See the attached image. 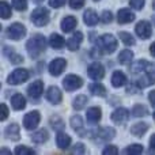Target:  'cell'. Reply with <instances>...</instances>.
<instances>
[{"label": "cell", "mask_w": 155, "mask_h": 155, "mask_svg": "<svg viewBox=\"0 0 155 155\" xmlns=\"http://www.w3.org/2000/svg\"><path fill=\"white\" fill-rule=\"evenodd\" d=\"M34 153H35L34 150H31V148H27L26 146H19V147L15 148V154L16 155H23V154L30 155V154H34Z\"/></svg>", "instance_id": "obj_37"}, {"label": "cell", "mask_w": 155, "mask_h": 155, "mask_svg": "<svg viewBox=\"0 0 155 155\" xmlns=\"http://www.w3.org/2000/svg\"><path fill=\"white\" fill-rule=\"evenodd\" d=\"M11 61H12L14 64H18V63L23 61V57H22L21 54H14V56H11Z\"/></svg>", "instance_id": "obj_46"}, {"label": "cell", "mask_w": 155, "mask_h": 155, "mask_svg": "<svg viewBox=\"0 0 155 155\" xmlns=\"http://www.w3.org/2000/svg\"><path fill=\"white\" fill-rule=\"evenodd\" d=\"M49 45H51L53 49L63 48V46H64V38H63L60 34L53 33V34L51 35V38H49Z\"/></svg>", "instance_id": "obj_24"}, {"label": "cell", "mask_w": 155, "mask_h": 155, "mask_svg": "<svg viewBox=\"0 0 155 155\" xmlns=\"http://www.w3.org/2000/svg\"><path fill=\"white\" fill-rule=\"evenodd\" d=\"M5 135L10 137L11 140H18L19 139V127L16 124H11L5 128Z\"/></svg>", "instance_id": "obj_28"}, {"label": "cell", "mask_w": 155, "mask_h": 155, "mask_svg": "<svg viewBox=\"0 0 155 155\" xmlns=\"http://www.w3.org/2000/svg\"><path fill=\"white\" fill-rule=\"evenodd\" d=\"M150 53H151V54H153V56L155 57V42H154L153 45L150 46Z\"/></svg>", "instance_id": "obj_49"}, {"label": "cell", "mask_w": 155, "mask_h": 155, "mask_svg": "<svg viewBox=\"0 0 155 155\" xmlns=\"http://www.w3.org/2000/svg\"><path fill=\"white\" fill-rule=\"evenodd\" d=\"M40 120H41L40 112H37V110H33V112L27 113V114L25 116V118H23V125H25V128H26V129L31 131V129L37 128V125L40 124Z\"/></svg>", "instance_id": "obj_6"}, {"label": "cell", "mask_w": 155, "mask_h": 155, "mask_svg": "<svg viewBox=\"0 0 155 155\" xmlns=\"http://www.w3.org/2000/svg\"><path fill=\"white\" fill-rule=\"evenodd\" d=\"M49 137V134L46 129H40L34 135H31V140L34 143H45Z\"/></svg>", "instance_id": "obj_27"}, {"label": "cell", "mask_w": 155, "mask_h": 155, "mask_svg": "<svg viewBox=\"0 0 155 155\" xmlns=\"http://www.w3.org/2000/svg\"><path fill=\"white\" fill-rule=\"evenodd\" d=\"M117 21L118 23H129V22H134L135 21V14L132 12L129 8H121L120 11L117 12Z\"/></svg>", "instance_id": "obj_14"}, {"label": "cell", "mask_w": 155, "mask_h": 155, "mask_svg": "<svg viewBox=\"0 0 155 155\" xmlns=\"http://www.w3.org/2000/svg\"><path fill=\"white\" fill-rule=\"evenodd\" d=\"M87 74L93 80H101L102 78L105 76V68H104V65H102L101 63L94 61L93 64L88 65Z\"/></svg>", "instance_id": "obj_8"}, {"label": "cell", "mask_w": 155, "mask_h": 155, "mask_svg": "<svg viewBox=\"0 0 155 155\" xmlns=\"http://www.w3.org/2000/svg\"><path fill=\"white\" fill-rule=\"evenodd\" d=\"M101 117H102V112L99 107L94 106V107H90V109L87 110V121L88 123L95 124L101 120Z\"/></svg>", "instance_id": "obj_18"}, {"label": "cell", "mask_w": 155, "mask_h": 155, "mask_svg": "<svg viewBox=\"0 0 155 155\" xmlns=\"http://www.w3.org/2000/svg\"><path fill=\"white\" fill-rule=\"evenodd\" d=\"M7 35L11 40H21L26 35V27L22 23H12L7 29Z\"/></svg>", "instance_id": "obj_7"}, {"label": "cell", "mask_w": 155, "mask_h": 155, "mask_svg": "<svg viewBox=\"0 0 155 155\" xmlns=\"http://www.w3.org/2000/svg\"><path fill=\"white\" fill-rule=\"evenodd\" d=\"M76 23H78V21L75 16H71V15L65 16L61 21V30L64 33H71L76 27Z\"/></svg>", "instance_id": "obj_15"}, {"label": "cell", "mask_w": 155, "mask_h": 155, "mask_svg": "<svg viewBox=\"0 0 155 155\" xmlns=\"http://www.w3.org/2000/svg\"><path fill=\"white\" fill-rule=\"evenodd\" d=\"M84 2L86 0H70V5L74 10H79V8H82V5L84 4Z\"/></svg>", "instance_id": "obj_42"}, {"label": "cell", "mask_w": 155, "mask_h": 155, "mask_svg": "<svg viewBox=\"0 0 155 155\" xmlns=\"http://www.w3.org/2000/svg\"><path fill=\"white\" fill-rule=\"evenodd\" d=\"M45 46H46L45 38H44V35H41V34L34 35V37L30 38V40L27 41V44H26L27 52H29V54L31 57H34V59L42 53L44 49H45Z\"/></svg>", "instance_id": "obj_1"}, {"label": "cell", "mask_w": 155, "mask_h": 155, "mask_svg": "<svg viewBox=\"0 0 155 155\" xmlns=\"http://www.w3.org/2000/svg\"><path fill=\"white\" fill-rule=\"evenodd\" d=\"M153 117H154V120H155V112H154V114H153Z\"/></svg>", "instance_id": "obj_53"}, {"label": "cell", "mask_w": 155, "mask_h": 155, "mask_svg": "<svg viewBox=\"0 0 155 155\" xmlns=\"http://www.w3.org/2000/svg\"><path fill=\"white\" fill-rule=\"evenodd\" d=\"M12 5L15 10L25 11L27 8V0H12Z\"/></svg>", "instance_id": "obj_36"}, {"label": "cell", "mask_w": 155, "mask_h": 155, "mask_svg": "<svg viewBox=\"0 0 155 155\" xmlns=\"http://www.w3.org/2000/svg\"><path fill=\"white\" fill-rule=\"evenodd\" d=\"M83 41V34L80 31H76L75 34L72 35V37L68 40L67 42V48L70 49V51H78L80 46V44H82Z\"/></svg>", "instance_id": "obj_16"}, {"label": "cell", "mask_w": 155, "mask_h": 155, "mask_svg": "<svg viewBox=\"0 0 155 155\" xmlns=\"http://www.w3.org/2000/svg\"><path fill=\"white\" fill-rule=\"evenodd\" d=\"M132 59H134V53H132L129 49H124V51L120 52V54H118V61H120L121 64H129V63L132 61Z\"/></svg>", "instance_id": "obj_29"}, {"label": "cell", "mask_w": 155, "mask_h": 155, "mask_svg": "<svg viewBox=\"0 0 155 155\" xmlns=\"http://www.w3.org/2000/svg\"><path fill=\"white\" fill-rule=\"evenodd\" d=\"M94 2H98V0H94Z\"/></svg>", "instance_id": "obj_54"}, {"label": "cell", "mask_w": 155, "mask_h": 155, "mask_svg": "<svg viewBox=\"0 0 155 155\" xmlns=\"http://www.w3.org/2000/svg\"><path fill=\"white\" fill-rule=\"evenodd\" d=\"M132 114H134L135 117H143V116L148 114V110L144 105H135L134 110H132Z\"/></svg>", "instance_id": "obj_34"}, {"label": "cell", "mask_w": 155, "mask_h": 155, "mask_svg": "<svg viewBox=\"0 0 155 155\" xmlns=\"http://www.w3.org/2000/svg\"><path fill=\"white\" fill-rule=\"evenodd\" d=\"M31 21L35 26H45L49 22V10L45 7H37L31 12Z\"/></svg>", "instance_id": "obj_3"}, {"label": "cell", "mask_w": 155, "mask_h": 155, "mask_svg": "<svg viewBox=\"0 0 155 155\" xmlns=\"http://www.w3.org/2000/svg\"><path fill=\"white\" fill-rule=\"evenodd\" d=\"M147 131H148V125L146 123H136L131 127V134L137 137L143 136Z\"/></svg>", "instance_id": "obj_21"}, {"label": "cell", "mask_w": 155, "mask_h": 155, "mask_svg": "<svg viewBox=\"0 0 155 155\" xmlns=\"http://www.w3.org/2000/svg\"><path fill=\"white\" fill-rule=\"evenodd\" d=\"M118 38H120V40L123 41L127 46L135 45V38L132 37L129 33H127V31H120V33H118Z\"/></svg>", "instance_id": "obj_30"}, {"label": "cell", "mask_w": 155, "mask_h": 155, "mask_svg": "<svg viewBox=\"0 0 155 155\" xmlns=\"http://www.w3.org/2000/svg\"><path fill=\"white\" fill-rule=\"evenodd\" d=\"M143 153V146L142 144H131L124 150V154H142Z\"/></svg>", "instance_id": "obj_35"}, {"label": "cell", "mask_w": 155, "mask_h": 155, "mask_svg": "<svg viewBox=\"0 0 155 155\" xmlns=\"http://www.w3.org/2000/svg\"><path fill=\"white\" fill-rule=\"evenodd\" d=\"M102 153H104L105 155H106V154H118V148L116 147V146H107V147L105 148Z\"/></svg>", "instance_id": "obj_44"}, {"label": "cell", "mask_w": 155, "mask_h": 155, "mask_svg": "<svg viewBox=\"0 0 155 155\" xmlns=\"http://www.w3.org/2000/svg\"><path fill=\"white\" fill-rule=\"evenodd\" d=\"M86 104H87V97L86 95H78L76 98L74 99L72 106H74V109H76V110H82L83 107L86 106Z\"/></svg>", "instance_id": "obj_31"}, {"label": "cell", "mask_w": 155, "mask_h": 155, "mask_svg": "<svg viewBox=\"0 0 155 155\" xmlns=\"http://www.w3.org/2000/svg\"><path fill=\"white\" fill-rule=\"evenodd\" d=\"M97 45H98V48L101 49L104 53L112 54L113 52L117 49V40H116L112 34H104L98 38Z\"/></svg>", "instance_id": "obj_2"}, {"label": "cell", "mask_w": 155, "mask_h": 155, "mask_svg": "<svg viewBox=\"0 0 155 155\" xmlns=\"http://www.w3.org/2000/svg\"><path fill=\"white\" fill-rule=\"evenodd\" d=\"M154 83H155V75H151V72H147V75L140 76L139 79L136 80V84L142 88L147 87V86H150V84H154Z\"/></svg>", "instance_id": "obj_23"}, {"label": "cell", "mask_w": 155, "mask_h": 155, "mask_svg": "<svg viewBox=\"0 0 155 155\" xmlns=\"http://www.w3.org/2000/svg\"><path fill=\"white\" fill-rule=\"evenodd\" d=\"M129 4L135 10H142L144 5V0H129Z\"/></svg>", "instance_id": "obj_40"}, {"label": "cell", "mask_w": 155, "mask_h": 155, "mask_svg": "<svg viewBox=\"0 0 155 155\" xmlns=\"http://www.w3.org/2000/svg\"><path fill=\"white\" fill-rule=\"evenodd\" d=\"M27 91H29L30 98H33V99H38L41 95H42V91H44V83L41 82V80H35V82H33L29 86Z\"/></svg>", "instance_id": "obj_12"}, {"label": "cell", "mask_w": 155, "mask_h": 155, "mask_svg": "<svg viewBox=\"0 0 155 155\" xmlns=\"http://www.w3.org/2000/svg\"><path fill=\"white\" fill-rule=\"evenodd\" d=\"M0 14H2V18L3 19L11 18L12 11H11V7H10V4H8L7 2H2V4H0Z\"/></svg>", "instance_id": "obj_32"}, {"label": "cell", "mask_w": 155, "mask_h": 155, "mask_svg": "<svg viewBox=\"0 0 155 155\" xmlns=\"http://www.w3.org/2000/svg\"><path fill=\"white\" fill-rule=\"evenodd\" d=\"M65 4V0H49V5L53 8H60Z\"/></svg>", "instance_id": "obj_43"}, {"label": "cell", "mask_w": 155, "mask_h": 155, "mask_svg": "<svg viewBox=\"0 0 155 155\" xmlns=\"http://www.w3.org/2000/svg\"><path fill=\"white\" fill-rule=\"evenodd\" d=\"M135 31H136V34L139 35L142 40H147V38L151 37L153 30H151V25L148 23L147 21H140L139 23L136 25V27H135Z\"/></svg>", "instance_id": "obj_10"}, {"label": "cell", "mask_w": 155, "mask_h": 155, "mask_svg": "<svg viewBox=\"0 0 155 155\" xmlns=\"http://www.w3.org/2000/svg\"><path fill=\"white\" fill-rule=\"evenodd\" d=\"M65 67H67V61L64 59H61V57H57V59L52 60L49 63V72L53 76H59L64 71Z\"/></svg>", "instance_id": "obj_9"}, {"label": "cell", "mask_w": 155, "mask_h": 155, "mask_svg": "<svg viewBox=\"0 0 155 155\" xmlns=\"http://www.w3.org/2000/svg\"><path fill=\"white\" fill-rule=\"evenodd\" d=\"M11 105L15 110H23L26 107V99L22 94H14L11 98Z\"/></svg>", "instance_id": "obj_17"}, {"label": "cell", "mask_w": 155, "mask_h": 155, "mask_svg": "<svg viewBox=\"0 0 155 155\" xmlns=\"http://www.w3.org/2000/svg\"><path fill=\"white\" fill-rule=\"evenodd\" d=\"M129 118V112L124 107H118L112 113V120L116 124H125Z\"/></svg>", "instance_id": "obj_11"}, {"label": "cell", "mask_w": 155, "mask_h": 155, "mask_svg": "<svg viewBox=\"0 0 155 155\" xmlns=\"http://www.w3.org/2000/svg\"><path fill=\"white\" fill-rule=\"evenodd\" d=\"M51 124H52V127H53L56 131H60V129L64 128V123H63L59 117H52L51 118Z\"/></svg>", "instance_id": "obj_38"}, {"label": "cell", "mask_w": 155, "mask_h": 155, "mask_svg": "<svg viewBox=\"0 0 155 155\" xmlns=\"http://www.w3.org/2000/svg\"><path fill=\"white\" fill-rule=\"evenodd\" d=\"M0 153H2V154H11L10 151H8V150H5V148H2V151H0Z\"/></svg>", "instance_id": "obj_50"}, {"label": "cell", "mask_w": 155, "mask_h": 155, "mask_svg": "<svg viewBox=\"0 0 155 155\" xmlns=\"http://www.w3.org/2000/svg\"><path fill=\"white\" fill-rule=\"evenodd\" d=\"M88 90L91 94L98 97H106V88L101 84V83H93V84L88 86Z\"/></svg>", "instance_id": "obj_25"}, {"label": "cell", "mask_w": 155, "mask_h": 155, "mask_svg": "<svg viewBox=\"0 0 155 155\" xmlns=\"http://www.w3.org/2000/svg\"><path fill=\"white\" fill-rule=\"evenodd\" d=\"M98 15H97V12L94 10H86V12L83 14V21H84V23L87 25V26H94V25H97V22H98Z\"/></svg>", "instance_id": "obj_20"}, {"label": "cell", "mask_w": 155, "mask_h": 155, "mask_svg": "<svg viewBox=\"0 0 155 155\" xmlns=\"http://www.w3.org/2000/svg\"><path fill=\"white\" fill-rule=\"evenodd\" d=\"M98 136L102 140H110L116 136V131L113 128H110V127H105V128H101L98 131Z\"/></svg>", "instance_id": "obj_26"}, {"label": "cell", "mask_w": 155, "mask_h": 155, "mask_svg": "<svg viewBox=\"0 0 155 155\" xmlns=\"http://www.w3.org/2000/svg\"><path fill=\"white\" fill-rule=\"evenodd\" d=\"M61 98H63V94L59 87L51 86V87L48 88V91H46V99H48L49 102H52V104H60Z\"/></svg>", "instance_id": "obj_13"}, {"label": "cell", "mask_w": 155, "mask_h": 155, "mask_svg": "<svg viewBox=\"0 0 155 155\" xmlns=\"http://www.w3.org/2000/svg\"><path fill=\"white\" fill-rule=\"evenodd\" d=\"M71 125H72L74 131H76V132H79V134H82L83 120L79 117V116H74V117H71Z\"/></svg>", "instance_id": "obj_33"}, {"label": "cell", "mask_w": 155, "mask_h": 155, "mask_svg": "<svg viewBox=\"0 0 155 155\" xmlns=\"http://www.w3.org/2000/svg\"><path fill=\"white\" fill-rule=\"evenodd\" d=\"M0 107H2V120L4 121L5 118L8 117V109H7V106H5V104H2Z\"/></svg>", "instance_id": "obj_45"}, {"label": "cell", "mask_w": 155, "mask_h": 155, "mask_svg": "<svg viewBox=\"0 0 155 155\" xmlns=\"http://www.w3.org/2000/svg\"><path fill=\"white\" fill-rule=\"evenodd\" d=\"M35 3H41V2H44V0H34Z\"/></svg>", "instance_id": "obj_51"}, {"label": "cell", "mask_w": 155, "mask_h": 155, "mask_svg": "<svg viewBox=\"0 0 155 155\" xmlns=\"http://www.w3.org/2000/svg\"><path fill=\"white\" fill-rule=\"evenodd\" d=\"M72 154H84L86 153V147L82 144V143H76L75 146H74L72 151H71Z\"/></svg>", "instance_id": "obj_41"}, {"label": "cell", "mask_w": 155, "mask_h": 155, "mask_svg": "<svg viewBox=\"0 0 155 155\" xmlns=\"http://www.w3.org/2000/svg\"><path fill=\"white\" fill-rule=\"evenodd\" d=\"M153 8H154V10H155V0H154V2H153Z\"/></svg>", "instance_id": "obj_52"}, {"label": "cell", "mask_w": 155, "mask_h": 155, "mask_svg": "<svg viewBox=\"0 0 155 155\" xmlns=\"http://www.w3.org/2000/svg\"><path fill=\"white\" fill-rule=\"evenodd\" d=\"M56 144H57V147L65 150V148H68L71 144V137L68 136V135L63 134V132H59L56 136Z\"/></svg>", "instance_id": "obj_22"}, {"label": "cell", "mask_w": 155, "mask_h": 155, "mask_svg": "<svg viewBox=\"0 0 155 155\" xmlns=\"http://www.w3.org/2000/svg\"><path fill=\"white\" fill-rule=\"evenodd\" d=\"M101 21H102V23H110L113 21V14L110 11H104L101 16Z\"/></svg>", "instance_id": "obj_39"}, {"label": "cell", "mask_w": 155, "mask_h": 155, "mask_svg": "<svg viewBox=\"0 0 155 155\" xmlns=\"http://www.w3.org/2000/svg\"><path fill=\"white\" fill-rule=\"evenodd\" d=\"M148 99H150L151 105H154L155 106V90H153L150 94H148Z\"/></svg>", "instance_id": "obj_47"}, {"label": "cell", "mask_w": 155, "mask_h": 155, "mask_svg": "<svg viewBox=\"0 0 155 155\" xmlns=\"http://www.w3.org/2000/svg\"><path fill=\"white\" fill-rule=\"evenodd\" d=\"M150 147L153 148V150H155V134L151 136V139H150Z\"/></svg>", "instance_id": "obj_48"}, {"label": "cell", "mask_w": 155, "mask_h": 155, "mask_svg": "<svg viewBox=\"0 0 155 155\" xmlns=\"http://www.w3.org/2000/svg\"><path fill=\"white\" fill-rule=\"evenodd\" d=\"M83 86V79L78 75H67L63 80V87L65 91H75Z\"/></svg>", "instance_id": "obj_5"}, {"label": "cell", "mask_w": 155, "mask_h": 155, "mask_svg": "<svg viewBox=\"0 0 155 155\" xmlns=\"http://www.w3.org/2000/svg\"><path fill=\"white\" fill-rule=\"evenodd\" d=\"M127 83V76L121 71H116L112 75V86L113 87H123Z\"/></svg>", "instance_id": "obj_19"}, {"label": "cell", "mask_w": 155, "mask_h": 155, "mask_svg": "<svg viewBox=\"0 0 155 155\" xmlns=\"http://www.w3.org/2000/svg\"><path fill=\"white\" fill-rule=\"evenodd\" d=\"M29 76H30V74L27 70H25V68H18V70L12 71V72L8 75L7 82L12 86H16V84H21V83L26 82V80L29 79Z\"/></svg>", "instance_id": "obj_4"}]
</instances>
